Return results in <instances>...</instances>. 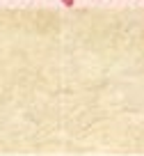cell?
<instances>
[{
	"instance_id": "cell-1",
	"label": "cell",
	"mask_w": 144,
	"mask_h": 156,
	"mask_svg": "<svg viewBox=\"0 0 144 156\" xmlns=\"http://www.w3.org/2000/svg\"><path fill=\"white\" fill-rule=\"evenodd\" d=\"M62 5L64 7H73V5H76V0H62Z\"/></svg>"
}]
</instances>
